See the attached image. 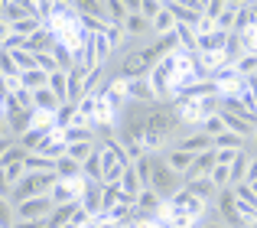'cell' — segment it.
Returning <instances> with one entry per match:
<instances>
[{
    "mask_svg": "<svg viewBox=\"0 0 257 228\" xmlns=\"http://www.w3.org/2000/svg\"><path fill=\"white\" fill-rule=\"evenodd\" d=\"M13 56V62L20 65V72H33V69H39L36 65V56L33 52H26V49H17V52H10Z\"/></svg>",
    "mask_w": 257,
    "mask_h": 228,
    "instance_id": "obj_28",
    "label": "cell"
},
{
    "mask_svg": "<svg viewBox=\"0 0 257 228\" xmlns=\"http://www.w3.org/2000/svg\"><path fill=\"white\" fill-rule=\"evenodd\" d=\"M56 173H59V179H65V183H82V179H85L82 163H78V160H72L69 153H65L62 160H56Z\"/></svg>",
    "mask_w": 257,
    "mask_h": 228,
    "instance_id": "obj_9",
    "label": "cell"
},
{
    "mask_svg": "<svg viewBox=\"0 0 257 228\" xmlns=\"http://www.w3.org/2000/svg\"><path fill=\"white\" fill-rule=\"evenodd\" d=\"M247 144H251V140L238 137V134H231V131H225V134L215 137V150H247Z\"/></svg>",
    "mask_w": 257,
    "mask_h": 228,
    "instance_id": "obj_16",
    "label": "cell"
},
{
    "mask_svg": "<svg viewBox=\"0 0 257 228\" xmlns=\"http://www.w3.org/2000/svg\"><path fill=\"white\" fill-rule=\"evenodd\" d=\"M36 65L46 72V75H56V72H59V62H56V56H52V52H39V56H36Z\"/></svg>",
    "mask_w": 257,
    "mask_h": 228,
    "instance_id": "obj_29",
    "label": "cell"
},
{
    "mask_svg": "<svg viewBox=\"0 0 257 228\" xmlns=\"http://www.w3.org/2000/svg\"><path fill=\"white\" fill-rule=\"evenodd\" d=\"M179 150H186V153H205V150H215V137H208V134H202V131H192L189 137H182L179 144Z\"/></svg>",
    "mask_w": 257,
    "mask_h": 228,
    "instance_id": "obj_7",
    "label": "cell"
},
{
    "mask_svg": "<svg viewBox=\"0 0 257 228\" xmlns=\"http://www.w3.org/2000/svg\"><path fill=\"white\" fill-rule=\"evenodd\" d=\"M13 228H49V225H46V218H43V222H17Z\"/></svg>",
    "mask_w": 257,
    "mask_h": 228,
    "instance_id": "obj_33",
    "label": "cell"
},
{
    "mask_svg": "<svg viewBox=\"0 0 257 228\" xmlns=\"http://www.w3.org/2000/svg\"><path fill=\"white\" fill-rule=\"evenodd\" d=\"M208 179H212V183H215V189H228V186H231V166H215V170H212V176H208Z\"/></svg>",
    "mask_w": 257,
    "mask_h": 228,
    "instance_id": "obj_26",
    "label": "cell"
},
{
    "mask_svg": "<svg viewBox=\"0 0 257 228\" xmlns=\"http://www.w3.org/2000/svg\"><path fill=\"white\" fill-rule=\"evenodd\" d=\"M120 199H124L120 183H104V196H101V215H111V212L120 205Z\"/></svg>",
    "mask_w": 257,
    "mask_h": 228,
    "instance_id": "obj_12",
    "label": "cell"
},
{
    "mask_svg": "<svg viewBox=\"0 0 257 228\" xmlns=\"http://www.w3.org/2000/svg\"><path fill=\"white\" fill-rule=\"evenodd\" d=\"M26 176V163H10V166H4V186H17L20 179Z\"/></svg>",
    "mask_w": 257,
    "mask_h": 228,
    "instance_id": "obj_23",
    "label": "cell"
},
{
    "mask_svg": "<svg viewBox=\"0 0 257 228\" xmlns=\"http://www.w3.org/2000/svg\"><path fill=\"white\" fill-rule=\"evenodd\" d=\"M166 205H170V209H179V212H189V215H195V218H205V209H208V205L202 202V199H195L186 186H182V189L176 192Z\"/></svg>",
    "mask_w": 257,
    "mask_h": 228,
    "instance_id": "obj_3",
    "label": "cell"
},
{
    "mask_svg": "<svg viewBox=\"0 0 257 228\" xmlns=\"http://www.w3.org/2000/svg\"><path fill=\"white\" fill-rule=\"evenodd\" d=\"M247 150H251V153H254V157H257V131H254V137H251V144H247Z\"/></svg>",
    "mask_w": 257,
    "mask_h": 228,
    "instance_id": "obj_34",
    "label": "cell"
},
{
    "mask_svg": "<svg viewBox=\"0 0 257 228\" xmlns=\"http://www.w3.org/2000/svg\"><path fill=\"white\" fill-rule=\"evenodd\" d=\"M218 166V150H205V153H195V160H192V166H189V173L182 179L186 183H192V179H205V176H212V170Z\"/></svg>",
    "mask_w": 257,
    "mask_h": 228,
    "instance_id": "obj_2",
    "label": "cell"
},
{
    "mask_svg": "<svg viewBox=\"0 0 257 228\" xmlns=\"http://www.w3.org/2000/svg\"><path fill=\"white\" fill-rule=\"evenodd\" d=\"M234 69H238V75H241V78L257 75V52H247L244 59H238V62H234Z\"/></svg>",
    "mask_w": 257,
    "mask_h": 228,
    "instance_id": "obj_24",
    "label": "cell"
},
{
    "mask_svg": "<svg viewBox=\"0 0 257 228\" xmlns=\"http://www.w3.org/2000/svg\"><path fill=\"white\" fill-rule=\"evenodd\" d=\"M82 173H85V179L88 183H104V166H101V147H98V153H91V157L82 163Z\"/></svg>",
    "mask_w": 257,
    "mask_h": 228,
    "instance_id": "obj_14",
    "label": "cell"
},
{
    "mask_svg": "<svg viewBox=\"0 0 257 228\" xmlns=\"http://www.w3.org/2000/svg\"><path fill=\"white\" fill-rule=\"evenodd\" d=\"M107 17H111V26H124L127 23V4L124 0H107Z\"/></svg>",
    "mask_w": 257,
    "mask_h": 228,
    "instance_id": "obj_22",
    "label": "cell"
},
{
    "mask_svg": "<svg viewBox=\"0 0 257 228\" xmlns=\"http://www.w3.org/2000/svg\"><path fill=\"white\" fill-rule=\"evenodd\" d=\"M134 170H137V176H140V183H144V189H150V183H153V153L140 157L137 163H134Z\"/></svg>",
    "mask_w": 257,
    "mask_h": 228,
    "instance_id": "obj_21",
    "label": "cell"
},
{
    "mask_svg": "<svg viewBox=\"0 0 257 228\" xmlns=\"http://www.w3.org/2000/svg\"><path fill=\"white\" fill-rule=\"evenodd\" d=\"M75 118H78V104H62V108L56 111V118H52V121H56V131L59 134L69 131V127L75 124Z\"/></svg>",
    "mask_w": 257,
    "mask_h": 228,
    "instance_id": "obj_17",
    "label": "cell"
},
{
    "mask_svg": "<svg viewBox=\"0 0 257 228\" xmlns=\"http://www.w3.org/2000/svg\"><path fill=\"white\" fill-rule=\"evenodd\" d=\"M186 189L192 192L195 199H202L205 205H215V199H218V189H215V183L212 179H192V183H186Z\"/></svg>",
    "mask_w": 257,
    "mask_h": 228,
    "instance_id": "obj_11",
    "label": "cell"
},
{
    "mask_svg": "<svg viewBox=\"0 0 257 228\" xmlns=\"http://www.w3.org/2000/svg\"><path fill=\"white\" fill-rule=\"evenodd\" d=\"M254 43H257V30H254Z\"/></svg>",
    "mask_w": 257,
    "mask_h": 228,
    "instance_id": "obj_37",
    "label": "cell"
},
{
    "mask_svg": "<svg viewBox=\"0 0 257 228\" xmlns=\"http://www.w3.org/2000/svg\"><path fill=\"white\" fill-rule=\"evenodd\" d=\"M26 157H30V153L23 150V147H10V150H4L0 153V166H10V163H26Z\"/></svg>",
    "mask_w": 257,
    "mask_h": 228,
    "instance_id": "obj_27",
    "label": "cell"
},
{
    "mask_svg": "<svg viewBox=\"0 0 257 228\" xmlns=\"http://www.w3.org/2000/svg\"><path fill=\"white\" fill-rule=\"evenodd\" d=\"M163 160H166V163L173 166L176 173H179V176H186L195 157H192V153H186V150H179V147H173V150H166V153H163Z\"/></svg>",
    "mask_w": 257,
    "mask_h": 228,
    "instance_id": "obj_13",
    "label": "cell"
},
{
    "mask_svg": "<svg viewBox=\"0 0 257 228\" xmlns=\"http://www.w3.org/2000/svg\"><path fill=\"white\" fill-rule=\"evenodd\" d=\"M56 170V160L43 157V153H30L26 157V173H52Z\"/></svg>",
    "mask_w": 257,
    "mask_h": 228,
    "instance_id": "obj_20",
    "label": "cell"
},
{
    "mask_svg": "<svg viewBox=\"0 0 257 228\" xmlns=\"http://www.w3.org/2000/svg\"><path fill=\"white\" fill-rule=\"evenodd\" d=\"M160 10H163V0H144V10H140V13H144V17H147V20L153 23Z\"/></svg>",
    "mask_w": 257,
    "mask_h": 228,
    "instance_id": "obj_31",
    "label": "cell"
},
{
    "mask_svg": "<svg viewBox=\"0 0 257 228\" xmlns=\"http://www.w3.org/2000/svg\"><path fill=\"white\" fill-rule=\"evenodd\" d=\"M247 228H257V222H251V225H247Z\"/></svg>",
    "mask_w": 257,
    "mask_h": 228,
    "instance_id": "obj_36",
    "label": "cell"
},
{
    "mask_svg": "<svg viewBox=\"0 0 257 228\" xmlns=\"http://www.w3.org/2000/svg\"><path fill=\"white\" fill-rule=\"evenodd\" d=\"M120 189H124V196H134V199H137L140 192H144V183H140V176H137V170H134V166H127V170H124Z\"/></svg>",
    "mask_w": 257,
    "mask_h": 228,
    "instance_id": "obj_18",
    "label": "cell"
},
{
    "mask_svg": "<svg viewBox=\"0 0 257 228\" xmlns=\"http://www.w3.org/2000/svg\"><path fill=\"white\" fill-rule=\"evenodd\" d=\"M202 134H208V137H218V134H225V121H221V114H212V118H205L199 124Z\"/></svg>",
    "mask_w": 257,
    "mask_h": 228,
    "instance_id": "obj_25",
    "label": "cell"
},
{
    "mask_svg": "<svg viewBox=\"0 0 257 228\" xmlns=\"http://www.w3.org/2000/svg\"><path fill=\"white\" fill-rule=\"evenodd\" d=\"M182 186H186V179H182L163 157H153V183H150V189L157 192L163 202H170V199L182 189Z\"/></svg>",
    "mask_w": 257,
    "mask_h": 228,
    "instance_id": "obj_1",
    "label": "cell"
},
{
    "mask_svg": "<svg viewBox=\"0 0 257 228\" xmlns=\"http://www.w3.org/2000/svg\"><path fill=\"white\" fill-rule=\"evenodd\" d=\"M120 88H124L127 101H140V104H153V101H157L150 78H134V82H124Z\"/></svg>",
    "mask_w": 257,
    "mask_h": 228,
    "instance_id": "obj_4",
    "label": "cell"
},
{
    "mask_svg": "<svg viewBox=\"0 0 257 228\" xmlns=\"http://www.w3.org/2000/svg\"><path fill=\"white\" fill-rule=\"evenodd\" d=\"M75 10L82 13V17H94V20H101V23L111 26V17H107V0H75Z\"/></svg>",
    "mask_w": 257,
    "mask_h": 228,
    "instance_id": "obj_10",
    "label": "cell"
},
{
    "mask_svg": "<svg viewBox=\"0 0 257 228\" xmlns=\"http://www.w3.org/2000/svg\"><path fill=\"white\" fill-rule=\"evenodd\" d=\"M49 85V75H46L43 69H33V72H23L20 75V88H26V91H39V88H46Z\"/></svg>",
    "mask_w": 257,
    "mask_h": 228,
    "instance_id": "obj_15",
    "label": "cell"
},
{
    "mask_svg": "<svg viewBox=\"0 0 257 228\" xmlns=\"http://www.w3.org/2000/svg\"><path fill=\"white\" fill-rule=\"evenodd\" d=\"M163 4H166V10L176 17V23H179V26H195V30L202 26V17L195 10H189L186 0H163Z\"/></svg>",
    "mask_w": 257,
    "mask_h": 228,
    "instance_id": "obj_6",
    "label": "cell"
},
{
    "mask_svg": "<svg viewBox=\"0 0 257 228\" xmlns=\"http://www.w3.org/2000/svg\"><path fill=\"white\" fill-rule=\"evenodd\" d=\"M49 91H52V95H56L62 104H69V75H65V72L49 75Z\"/></svg>",
    "mask_w": 257,
    "mask_h": 228,
    "instance_id": "obj_19",
    "label": "cell"
},
{
    "mask_svg": "<svg viewBox=\"0 0 257 228\" xmlns=\"http://www.w3.org/2000/svg\"><path fill=\"white\" fill-rule=\"evenodd\" d=\"M23 17H30V0H7V4L0 7V20H4V26L20 23Z\"/></svg>",
    "mask_w": 257,
    "mask_h": 228,
    "instance_id": "obj_8",
    "label": "cell"
},
{
    "mask_svg": "<svg viewBox=\"0 0 257 228\" xmlns=\"http://www.w3.org/2000/svg\"><path fill=\"white\" fill-rule=\"evenodd\" d=\"M225 0H208V4H205V20H208V23H218V17H221V13H225Z\"/></svg>",
    "mask_w": 257,
    "mask_h": 228,
    "instance_id": "obj_30",
    "label": "cell"
},
{
    "mask_svg": "<svg viewBox=\"0 0 257 228\" xmlns=\"http://www.w3.org/2000/svg\"><path fill=\"white\" fill-rule=\"evenodd\" d=\"M13 98H17V104H20V108H26V111H36V108H33V91H26V88H17V91H13Z\"/></svg>",
    "mask_w": 257,
    "mask_h": 228,
    "instance_id": "obj_32",
    "label": "cell"
},
{
    "mask_svg": "<svg viewBox=\"0 0 257 228\" xmlns=\"http://www.w3.org/2000/svg\"><path fill=\"white\" fill-rule=\"evenodd\" d=\"M251 186H254V196H257V183H251Z\"/></svg>",
    "mask_w": 257,
    "mask_h": 228,
    "instance_id": "obj_35",
    "label": "cell"
},
{
    "mask_svg": "<svg viewBox=\"0 0 257 228\" xmlns=\"http://www.w3.org/2000/svg\"><path fill=\"white\" fill-rule=\"evenodd\" d=\"M101 196H104V183H88L85 179V189H82V209L91 218L101 215Z\"/></svg>",
    "mask_w": 257,
    "mask_h": 228,
    "instance_id": "obj_5",
    "label": "cell"
}]
</instances>
